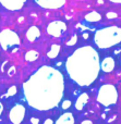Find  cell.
Here are the masks:
<instances>
[{
  "label": "cell",
  "mask_w": 121,
  "mask_h": 124,
  "mask_svg": "<svg viewBox=\"0 0 121 124\" xmlns=\"http://www.w3.org/2000/svg\"><path fill=\"white\" fill-rule=\"evenodd\" d=\"M24 93L28 105L40 111L50 110L58 106L63 96V82L59 81H27L24 84Z\"/></svg>",
  "instance_id": "1"
},
{
  "label": "cell",
  "mask_w": 121,
  "mask_h": 124,
  "mask_svg": "<svg viewBox=\"0 0 121 124\" xmlns=\"http://www.w3.org/2000/svg\"><path fill=\"white\" fill-rule=\"evenodd\" d=\"M121 43V28L109 26L97 31L95 34V44L100 49H106Z\"/></svg>",
  "instance_id": "2"
},
{
  "label": "cell",
  "mask_w": 121,
  "mask_h": 124,
  "mask_svg": "<svg viewBox=\"0 0 121 124\" xmlns=\"http://www.w3.org/2000/svg\"><path fill=\"white\" fill-rule=\"evenodd\" d=\"M97 100L105 107H109L115 103H117L118 100V92L116 89L115 86L106 84L100 87L99 92H98Z\"/></svg>",
  "instance_id": "3"
},
{
  "label": "cell",
  "mask_w": 121,
  "mask_h": 124,
  "mask_svg": "<svg viewBox=\"0 0 121 124\" xmlns=\"http://www.w3.org/2000/svg\"><path fill=\"white\" fill-rule=\"evenodd\" d=\"M24 116H25V108L22 105H15L10 110L9 118H10V121L12 122V124H20L23 121Z\"/></svg>",
  "instance_id": "4"
},
{
  "label": "cell",
  "mask_w": 121,
  "mask_h": 124,
  "mask_svg": "<svg viewBox=\"0 0 121 124\" xmlns=\"http://www.w3.org/2000/svg\"><path fill=\"white\" fill-rule=\"evenodd\" d=\"M62 31H65V25L62 22H54L48 26V33L54 36H60Z\"/></svg>",
  "instance_id": "5"
},
{
  "label": "cell",
  "mask_w": 121,
  "mask_h": 124,
  "mask_svg": "<svg viewBox=\"0 0 121 124\" xmlns=\"http://www.w3.org/2000/svg\"><path fill=\"white\" fill-rule=\"evenodd\" d=\"M55 124H74V116L72 113L67 112V113H63L58 120L56 121Z\"/></svg>",
  "instance_id": "6"
},
{
  "label": "cell",
  "mask_w": 121,
  "mask_h": 124,
  "mask_svg": "<svg viewBox=\"0 0 121 124\" xmlns=\"http://www.w3.org/2000/svg\"><path fill=\"white\" fill-rule=\"evenodd\" d=\"M87 101H89V95H87L86 93H84V94H82L78 99H76L75 109L76 110H82L83 108H84V106L87 103Z\"/></svg>",
  "instance_id": "7"
},
{
  "label": "cell",
  "mask_w": 121,
  "mask_h": 124,
  "mask_svg": "<svg viewBox=\"0 0 121 124\" xmlns=\"http://www.w3.org/2000/svg\"><path fill=\"white\" fill-rule=\"evenodd\" d=\"M113 68H115V61H113V58H106L104 61H103L102 63V69L104 72H111V71L113 70Z\"/></svg>",
  "instance_id": "8"
},
{
  "label": "cell",
  "mask_w": 121,
  "mask_h": 124,
  "mask_svg": "<svg viewBox=\"0 0 121 124\" xmlns=\"http://www.w3.org/2000/svg\"><path fill=\"white\" fill-rule=\"evenodd\" d=\"M85 19H86V21H89V22H97L102 19V15L98 12H96V11H92L91 13L86 14Z\"/></svg>",
  "instance_id": "9"
},
{
  "label": "cell",
  "mask_w": 121,
  "mask_h": 124,
  "mask_svg": "<svg viewBox=\"0 0 121 124\" xmlns=\"http://www.w3.org/2000/svg\"><path fill=\"white\" fill-rule=\"evenodd\" d=\"M39 36V30L36 27H32L30 31H28L27 33V37L30 40H35V38H37V37Z\"/></svg>",
  "instance_id": "10"
},
{
  "label": "cell",
  "mask_w": 121,
  "mask_h": 124,
  "mask_svg": "<svg viewBox=\"0 0 121 124\" xmlns=\"http://www.w3.org/2000/svg\"><path fill=\"white\" fill-rule=\"evenodd\" d=\"M25 58H26V60L27 61H34V60H36V59L38 58V54H37L36 51H30V52L26 54Z\"/></svg>",
  "instance_id": "11"
},
{
  "label": "cell",
  "mask_w": 121,
  "mask_h": 124,
  "mask_svg": "<svg viewBox=\"0 0 121 124\" xmlns=\"http://www.w3.org/2000/svg\"><path fill=\"white\" fill-rule=\"evenodd\" d=\"M70 107H71V101L70 100H65L62 102V109L67 110V109H69Z\"/></svg>",
  "instance_id": "12"
},
{
  "label": "cell",
  "mask_w": 121,
  "mask_h": 124,
  "mask_svg": "<svg viewBox=\"0 0 121 124\" xmlns=\"http://www.w3.org/2000/svg\"><path fill=\"white\" fill-rule=\"evenodd\" d=\"M15 93H16V87L12 86V87L8 90V96H13V95H15Z\"/></svg>",
  "instance_id": "13"
},
{
  "label": "cell",
  "mask_w": 121,
  "mask_h": 124,
  "mask_svg": "<svg viewBox=\"0 0 121 124\" xmlns=\"http://www.w3.org/2000/svg\"><path fill=\"white\" fill-rule=\"evenodd\" d=\"M107 17H108V19H115V17H117V13L108 12V13H107Z\"/></svg>",
  "instance_id": "14"
},
{
  "label": "cell",
  "mask_w": 121,
  "mask_h": 124,
  "mask_svg": "<svg viewBox=\"0 0 121 124\" xmlns=\"http://www.w3.org/2000/svg\"><path fill=\"white\" fill-rule=\"evenodd\" d=\"M31 123L32 124H39V120L37 118H32L31 119Z\"/></svg>",
  "instance_id": "15"
},
{
  "label": "cell",
  "mask_w": 121,
  "mask_h": 124,
  "mask_svg": "<svg viewBox=\"0 0 121 124\" xmlns=\"http://www.w3.org/2000/svg\"><path fill=\"white\" fill-rule=\"evenodd\" d=\"M44 124H54V121H52L51 119H47V120H45Z\"/></svg>",
  "instance_id": "16"
},
{
  "label": "cell",
  "mask_w": 121,
  "mask_h": 124,
  "mask_svg": "<svg viewBox=\"0 0 121 124\" xmlns=\"http://www.w3.org/2000/svg\"><path fill=\"white\" fill-rule=\"evenodd\" d=\"M82 124H93V123H92V121H89V120H85L82 122Z\"/></svg>",
  "instance_id": "17"
},
{
  "label": "cell",
  "mask_w": 121,
  "mask_h": 124,
  "mask_svg": "<svg viewBox=\"0 0 121 124\" xmlns=\"http://www.w3.org/2000/svg\"><path fill=\"white\" fill-rule=\"evenodd\" d=\"M2 111H3V106H2V103L0 102V116H1Z\"/></svg>",
  "instance_id": "18"
},
{
  "label": "cell",
  "mask_w": 121,
  "mask_h": 124,
  "mask_svg": "<svg viewBox=\"0 0 121 124\" xmlns=\"http://www.w3.org/2000/svg\"><path fill=\"white\" fill-rule=\"evenodd\" d=\"M113 2H116V3H121V0H110Z\"/></svg>",
  "instance_id": "19"
}]
</instances>
